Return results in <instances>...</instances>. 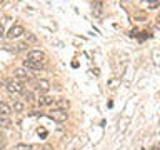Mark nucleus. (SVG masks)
Returning <instances> with one entry per match:
<instances>
[{
  "label": "nucleus",
  "mask_w": 160,
  "mask_h": 150,
  "mask_svg": "<svg viewBox=\"0 0 160 150\" xmlns=\"http://www.w3.org/2000/svg\"><path fill=\"white\" fill-rule=\"evenodd\" d=\"M38 135L42 138H45V137H47V132H45V130H38Z\"/></svg>",
  "instance_id": "nucleus-20"
},
{
  "label": "nucleus",
  "mask_w": 160,
  "mask_h": 150,
  "mask_svg": "<svg viewBox=\"0 0 160 150\" xmlns=\"http://www.w3.org/2000/svg\"><path fill=\"white\" fill-rule=\"evenodd\" d=\"M2 85H3V83H2V80H0V87H2Z\"/></svg>",
  "instance_id": "nucleus-24"
},
{
  "label": "nucleus",
  "mask_w": 160,
  "mask_h": 150,
  "mask_svg": "<svg viewBox=\"0 0 160 150\" xmlns=\"http://www.w3.org/2000/svg\"><path fill=\"white\" fill-rule=\"evenodd\" d=\"M157 147H158V148H160V143H158V145H157Z\"/></svg>",
  "instance_id": "nucleus-25"
},
{
  "label": "nucleus",
  "mask_w": 160,
  "mask_h": 150,
  "mask_svg": "<svg viewBox=\"0 0 160 150\" xmlns=\"http://www.w3.org/2000/svg\"><path fill=\"white\" fill-rule=\"evenodd\" d=\"M10 113H12V108H10L7 103L0 102V115H2V117H8Z\"/></svg>",
  "instance_id": "nucleus-9"
},
{
  "label": "nucleus",
  "mask_w": 160,
  "mask_h": 150,
  "mask_svg": "<svg viewBox=\"0 0 160 150\" xmlns=\"http://www.w3.org/2000/svg\"><path fill=\"white\" fill-rule=\"evenodd\" d=\"M92 7H93V8H97V10H98V8H102V2H93V3H92Z\"/></svg>",
  "instance_id": "nucleus-18"
},
{
  "label": "nucleus",
  "mask_w": 160,
  "mask_h": 150,
  "mask_svg": "<svg viewBox=\"0 0 160 150\" xmlns=\"http://www.w3.org/2000/svg\"><path fill=\"white\" fill-rule=\"evenodd\" d=\"M10 125H12V122H10V118H8V117H0V127L10 128Z\"/></svg>",
  "instance_id": "nucleus-11"
},
{
  "label": "nucleus",
  "mask_w": 160,
  "mask_h": 150,
  "mask_svg": "<svg viewBox=\"0 0 160 150\" xmlns=\"http://www.w3.org/2000/svg\"><path fill=\"white\" fill-rule=\"evenodd\" d=\"M3 35V27H2V23H0V37Z\"/></svg>",
  "instance_id": "nucleus-21"
},
{
  "label": "nucleus",
  "mask_w": 160,
  "mask_h": 150,
  "mask_svg": "<svg viewBox=\"0 0 160 150\" xmlns=\"http://www.w3.org/2000/svg\"><path fill=\"white\" fill-rule=\"evenodd\" d=\"M25 37H27V42H37V37L33 33H25Z\"/></svg>",
  "instance_id": "nucleus-16"
},
{
  "label": "nucleus",
  "mask_w": 160,
  "mask_h": 150,
  "mask_svg": "<svg viewBox=\"0 0 160 150\" xmlns=\"http://www.w3.org/2000/svg\"><path fill=\"white\" fill-rule=\"evenodd\" d=\"M40 107H48V105H53V97H50V95H40V98L37 100Z\"/></svg>",
  "instance_id": "nucleus-5"
},
{
  "label": "nucleus",
  "mask_w": 160,
  "mask_h": 150,
  "mask_svg": "<svg viewBox=\"0 0 160 150\" xmlns=\"http://www.w3.org/2000/svg\"><path fill=\"white\" fill-rule=\"evenodd\" d=\"M157 23H160V13L157 15Z\"/></svg>",
  "instance_id": "nucleus-22"
},
{
  "label": "nucleus",
  "mask_w": 160,
  "mask_h": 150,
  "mask_svg": "<svg viewBox=\"0 0 160 150\" xmlns=\"http://www.w3.org/2000/svg\"><path fill=\"white\" fill-rule=\"evenodd\" d=\"M55 105H57V110H63V112H67V108L70 107V102L67 98H58V100H55Z\"/></svg>",
  "instance_id": "nucleus-7"
},
{
  "label": "nucleus",
  "mask_w": 160,
  "mask_h": 150,
  "mask_svg": "<svg viewBox=\"0 0 160 150\" xmlns=\"http://www.w3.org/2000/svg\"><path fill=\"white\" fill-rule=\"evenodd\" d=\"M23 65L25 68H33V70H40L43 67V63H35V62H30V60H23Z\"/></svg>",
  "instance_id": "nucleus-10"
},
{
  "label": "nucleus",
  "mask_w": 160,
  "mask_h": 150,
  "mask_svg": "<svg viewBox=\"0 0 160 150\" xmlns=\"http://www.w3.org/2000/svg\"><path fill=\"white\" fill-rule=\"evenodd\" d=\"M27 48H28V43H23V42H22V43L17 45V50H18V52H23V50H27Z\"/></svg>",
  "instance_id": "nucleus-15"
},
{
  "label": "nucleus",
  "mask_w": 160,
  "mask_h": 150,
  "mask_svg": "<svg viewBox=\"0 0 160 150\" xmlns=\"http://www.w3.org/2000/svg\"><path fill=\"white\" fill-rule=\"evenodd\" d=\"M13 75H15L17 78H20V80H27V82L30 80L28 72H27V70H23V68H15V70H13Z\"/></svg>",
  "instance_id": "nucleus-6"
},
{
  "label": "nucleus",
  "mask_w": 160,
  "mask_h": 150,
  "mask_svg": "<svg viewBox=\"0 0 160 150\" xmlns=\"http://www.w3.org/2000/svg\"><path fill=\"white\" fill-rule=\"evenodd\" d=\"M23 108H25V105L22 102H15L13 103V112H22Z\"/></svg>",
  "instance_id": "nucleus-12"
},
{
  "label": "nucleus",
  "mask_w": 160,
  "mask_h": 150,
  "mask_svg": "<svg viewBox=\"0 0 160 150\" xmlns=\"http://www.w3.org/2000/svg\"><path fill=\"white\" fill-rule=\"evenodd\" d=\"M160 5V2H150V3H147V7L150 8V10H153V8H157Z\"/></svg>",
  "instance_id": "nucleus-17"
},
{
  "label": "nucleus",
  "mask_w": 160,
  "mask_h": 150,
  "mask_svg": "<svg viewBox=\"0 0 160 150\" xmlns=\"http://www.w3.org/2000/svg\"><path fill=\"white\" fill-rule=\"evenodd\" d=\"M5 87L10 93H23V85L18 82L17 78H8L7 83H5Z\"/></svg>",
  "instance_id": "nucleus-1"
},
{
  "label": "nucleus",
  "mask_w": 160,
  "mask_h": 150,
  "mask_svg": "<svg viewBox=\"0 0 160 150\" xmlns=\"http://www.w3.org/2000/svg\"><path fill=\"white\" fill-rule=\"evenodd\" d=\"M23 97H25V100H27V102H33V100H35L33 93L28 92V90H27V92H23Z\"/></svg>",
  "instance_id": "nucleus-14"
},
{
  "label": "nucleus",
  "mask_w": 160,
  "mask_h": 150,
  "mask_svg": "<svg viewBox=\"0 0 160 150\" xmlns=\"http://www.w3.org/2000/svg\"><path fill=\"white\" fill-rule=\"evenodd\" d=\"M37 87H38L40 92H48V90H50V82H48V80H45V78H40L37 82Z\"/></svg>",
  "instance_id": "nucleus-8"
},
{
  "label": "nucleus",
  "mask_w": 160,
  "mask_h": 150,
  "mask_svg": "<svg viewBox=\"0 0 160 150\" xmlns=\"http://www.w3.org/2000/svg\"><path fill=\"white\" fill-rule=\"evenodd\" d=\"M15 150H32V145H28V143H18L17 147H15Z\"/></svg>",
  "instance_id": "nucleus-13"
},
{
  "label": "nucleus",
  "mask_w": 160,
  "mask_h": 150,
  "mask_svg": "<svg viewBox=\"0 0 160 150\" xmlns=\"http://www.w3.org/2000/svg\"><path fill=\"white\" fill-rule=\"evenodd\" d=\"M42 150H53V147H52V145H50V143H45Z\"/></svg>",
  "instance_id": "nucleus-19"
},
{
  "label": "nucleus",
  "mask_w": 160,
  "mask_h": 150,
  "mask_svg": "<svg viewBox=\"0 0 160 150\" xmlns=\"http://www.w3.org/2000/svg\"><path fill=\"white\" fill-rule=\"evenodd\" d=\"M48 117L53 118L55 122H65L68 115H67V112H63V110H57V108H55V110H52V112L48 113Z\"/></svg>",
  "instance_id": "nucleus-3"
},
{
  "label": "nucleus",
  "mask_w": 160,
  "mask_h": 150,
  "mask_svg": "<svg viewBox=\"0 0 160 150\" xmlns=\"http://www.w3.org/2000/svg\"><path fill=\"white\" fill-rule=\"evenodd\" d=\"M152 150H160L158 147H152Z\"/></svg>",
  "instance_id": "nucleus-23"
},
{
  "label": "nucleus",
  "mask_w": 160,
  "mask_h": 150,
  "mask_svg": "<svg viewBox=\"0 0 160 150\" xmlns=\"http://www.w3.org/2000/svg\"><path fill=\"white\" fill-rule=\"evenodd\" d=\"M43 58H45V55H43V52H40V50H30L28 57H27V60L35 62V63H42Z\"/></svg>",
  "instance_id": "nucleus-2"
},
{
  "label": "nucleus",
  "mask_w": 160,
  "mask_h": 150,
  "mask_svg": "<svg viewBox=\"0 0 160 150\" xmlns=\"http://www.w3.org/2000/svg\"><path fill=\"white\" fill-rule=\"evenodd\" d=\"M23 33H25V30H23L22 25H13V27L8 30L7 37L8 38H17V37H20V35H23Z\"/></svg>",
  "instance_id": "nucleus-4"
}]
</instances>
